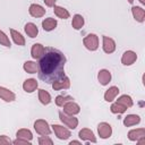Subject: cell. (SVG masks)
<instances>
[{
	"label": "cell",
	"mask_w": 145,
	"mask_h": 145,
	"mask_svg": "<svg viewBox=\"0 0 145 145\" xmlns=\"http://www.w3.org/2000/svg\"><path fill=\"white\" fill-rule=\"evenodd\" d=\"M52 8H53L54 15H56L58 18L67 19V18L70 17V14H69V11H68L66 8H63V7H61V6H57V5H54Z\"/></svg>",
	"instance_id": "21"
},
{
	"label": "cell",
	"mask_w": 145,
	"mask_h": 145,
	"mask_svg": "<svg viewBox=\"0 0 145 145\" xmlns=\"http://www.w3.org/2000/svg\"><path fill=\"white\" fill-rule=\"evenodd\" d=\"M12 143V140L6 136V135H0V145H10Z\"/></svg>",
	"instance_id": "34"
},
{
	"label": "cell",
	"mask_w": 145,
	"mask_h": 145,
	"mask_svg": "<svg viewBox=\"0 0 145 145\" xmlns=\"http://www.w3.org/2000/svg\"><path fill=\"white\" fill-rule=\"evenodd\" d=\"M12 144H15V145H31V140H26V139H22V138H16L15 140H12Z\"/></svg>",
	"instance_id": "35"
},
{
	"label": "cell",
	"mask_w": 145,
	"mask_h": 145,
	"mask_svg": "<svg viewBox=\"0 0 145 145\" xmlns=\"http://www.w3.org/2000/svg\"><path fill=\"white\" fill-rule=\"evenodd\" d=\"M28 12L32 17H35V18H40V17H43L45 15V9L37 5V3H32L29 6V9H28Z\"/></svg>",
	"instance_id": "12"
},
{
	"label": "cell",
	"mask_w": 145,
	"mask_h": 145,
	"mask_svg": "<svg viewBox=\"0 0 145 145\" xmlns=\"http://www.w3.org/2000/svg\"><path fill=\"white\" fill-rule=\"evenodd\" d=\"M78 137L82 139V140H84V142H86V143H96V137H95V135H94V133L91 130V129H88V128H83V129H80L79 130V133H78Z\"/></svg>",
	"instance_id": "10"
},
{
	"label": "cell",
	"mask_w": 145,
	"mask_h": 145,
	"mask_svg": "<svg viewBox=\"0 0 145 145\" xmlns=\"http://www.w3.org/2000/svg\"><path fill=\"white\" fill-rule=\"evenodd\" d=\"M84 24H85V19H84V17L82 15H79V14L74 15L72 20H71V26H72L74 29H76V31L80 29L84 26Z\"/></svg>",
	"instance_id": "25"
},
{
	"label": "cell",
	"mask_w": 145,
	"mask_h": 145,
	"mask_svg": "<svg viewBox=\"0 0 145 145\" xmlns=\"http://www.w3.org/2000/svg\"><path fill=\"white\" fill-rule=\"evenodd\" d=\"M62 108H63V112L67 114H70V116H76L80 112V106L76 102H74V100L65 103Z\"/></svg>",
	"instance_id": "9"
},
{
	"label": "cell",
	"mask_w": 145,
	"mask_h": 145,
	"mask_svg": "<svg viewBox=\"0 0 145 145\" xmlns=\"http://www.w3.org/2000/svg\"><path fill=\"white\" fill-rule=\"evenodd\" d=\"M127 1H128V2H129V3H130V5H133V3H134V1H135V0H127Z\"/></svg>",
	"instance_id": "39"
},
{
	"label": "cell",
	"mask_w": 145,
	"mask_h": 145,
	"mask_svg": "<svg viewBox=\"0 0 145 145\" xmlns=\"http://www.w3.org/2000/svg\"><path fill=\"white\" fill-rule=\"evenodd\" d=\"M111 78H112V75H111L110 70H108V69H101L97 74V80L100 82V84L102 86L108 85L111 82Z\"/></svg>",
	"instance_id": "13"
},
{
	"label": "cell",
	"mask_w": 145,
	"mask_h": 145,
	"mask_svg": "<svg viewBox=\"0 0 145 145\" xmlns=\"http://www.w3.org/2000/svg\"><path fill=\"white\" fill-rule=\"evenodd\" d=\"M72 100H74V97L70 96V95H58V96L56 97L54 102H56V105H57V106L62 108L65 103H67L68 101H72Z\"/></svg>",
	"instance_id": "31"
},
{
	"label": "cell",
	"mask_w": 145,
	"mask_h": 145,
	"mask_svg": "<svg viewBox=\"0 0 145 145\" xmlns=\"http://www.w3.org/2000/svg\"><path fill=\"white\" fill-rule=\"evenodd\" d=\"M10 36H11L12 41L15 42V44L20 45V46L25 45V37H24L18 31H16V29H14V28H10Z\"/></svg>",
	"instance_id": "24"
},
{
	"label": "cell",
	"mask_w": 145,
	"mask_h": 145,
	"mask_svg": "<svg viewBox=\"0 0 145 145\" xmlns=\"http://www.w3.org/2000/svg\"><path fill=\"white\" fill-rule=\"evenodd\" d=\"M39 144L40 145H52L53 142L49 137V135H42L41 137H39Z\"/></svg>",
	"instance_id": "33"
},
{
	"label": "cell",
	"mask_w": 145,
	"mask_h": 145,
	"mask_svg": "<svg viewBox=\"0 0 145 145\" xmlns=\"http://www.w3.org/2000/svg\"><path fill=\"white\" fill-rule=\"evenodd\" d=\"M58 25V22L57 19L52 18V17H49V18H45L43 22H42V27L45 32H51L53 31Z\"/></svg>",
	"instance_id": "22"
},
{
	"label": "cell",
	"mask_w": 145,
	"mask_h": 145,
	"mask_svg": "<svg viewBox=\"0 0 145 145\" xmlns=\"http://www.w3.org/2000/svg\"><path fill=\"white\" fill-rule=\"evenodd\" d=\"M37 86H39V83L34 78H28L23 83V89L26 93H33L34 91H36Z\"/></svg>",
	"instance_id": "18"
},
{
	"label": "cell",
	"mask_w": 145,
	"mask_h": 145,
	"mask_svg": "<svg viewBox=\"0 0 145 145\" xmlns=\"http://www.w3.org/2000/svg\"><path fill=\"white\" fill-rule=\"evenodd\" d=\"M138 1H139L142 5H145V0H138Z\"/></svg>",
	"instance_id": "38"
},
{
	"label": "cell",
	"mask_w": 145,
	"mask_h": 145,
	"mask_svg": "<svg viewBox=\"0 0 145 145\" xmlns=\"http://www.w3.org/2000/svg\"><path fill=\"white\" fill-rule=\"evenodd\" d=\"M142 137H145V128H136L128 131V138L131 142H137Z\"/></svg>",
	"instance_id": "17"
},
{
	"label": "cell",
	"mask_w": 145,
	"mask_h": 145,
	"mask_svg": "<svg viewBox=\"0 0 145 145\" xmlns=\"http://www.w3.org/2000/svg\"><path fill=\"white\" fill-rule=\"evenodd\" d=\"M51 127H52V131L54 133V135L61 140H66L71 136V133H70L69 128H67V127H63L60 125H52Z\"/></svg>",
	"instance_id": "5"
},
{
	"label": "cell",
	"mask_w": 145,
	"mask_h": 145,
	"mask_svg": "<svg viewBox=\"0 0 145 145\" xmlns=\"http://www.w3.org/2000/svg\"><path fill=\"white\" fill-rule=\"evenodd\" d=\"M116 102H118V103L122 104V105H123V106H126L127 109H128V108H131V106H133V104H134L131 96H130V95H127V94H123V95L119 96V97H118V100H117Z\"/></svg>",
	"instance_id": "29"
},
{
	"label": "cell",
	"mask_w": 145,
	"mask_h": 145,
	"mask_svg": "<svg viewBox=\"0 0 145 145\" xmlns=\"http://www.w3.org/2000/svg\"><path fill=\"white\" fill-rule=\"evenodd\" d=\"M39 100H40V102H41L43 105H48V104H50L51 101H52L50 93H49L48 91H45V89H42V88L39 89Z\"/></svg>",
	"instance_id": "26"
},
{
	"label": "cell",
	"mask_w": 145,
	"mask_h": 145,
	"mask_svg": "<svg viewBox=\"0 0 145 145\" xmlns=\"http://www.w3.org/2000/svg\"><path fill=\"white\" fill-rule=\"evenodd\" d=\"M66 62L67 58L60 50L46 46L37 62L39 78L46 84H52L54 80L65 76Z\"/></svg>",
	"instance_id": "1"
},
{
	"label": "cell",
	"mask_w": 145,
	"mask_h": 145,
	"mask_svg": "<svg viewBox=\"0 0 145 145\" xmlns=\"http://www.w3.org/2000/svg\"><path fill=\"white\" fill-rule=\"evenodd\" d=\"M0 99L3 100L5 102H14L16 100V94L9 88L0 86Z\"/></svg>",
	"instance_id": "14"
},
{
	"label": "cell",
	"mask_w": 145,
	"mask_h": 145,
	"mask_svg": "<svg viewBox=\"0 0 145 145\" xmlns=\"http://www.w3.org/2000/svg\"><path fill=\"white\" fill-rule=\"evenodd\" d=\"M44 50H45V48L41 43H34L33 46H32V49H31V56H32V58L34 60H39L43 56Z\"/></svg>",
	"instance_id": "16"
},
{
	"label": "cell",
	"mask_w": 145,
	"mask_h": 145,
	"mask_svg": "<svg viewBox=\"0 0 145 145\" xmlns=\"http://www.w3.org/2000/svg\"><path fill=\"white\" fill-rule=\"evenodd\" d=\"M126 110H127V108L123 106L122 104L118 103V102L112 103L111 106H110V111H111L112 113H114V114H121V113H125Z\"/></svg>",
	"instance_id": "30"
},
{
	"label": "cell",
	"mask_w": 145,
	"mask_h": 145,
	"mask_svg": "<svg viewBox=\"0 0 145 145\" xmlns=\"http://www.w3.org/2000/svg\"><path fill=\"white\" fill-rule=\"evenodd\" d=\"M24 29H25V33L27 34V36H29L32 39L36 37L37 34H39V28H37V26L34 23H27V24H25Z\"/></svg>",
	"instance_id": "23"
},
{
	"label": "cell",
	"mask_w": 145,
	"mask_h": 145,
	"mask_svg": "<svg viewBox=\"0 0 145 145\" xmlns=\"http://www.w3.org/2000/svg\"><path fill=\"white\" fill-rule=\"evenodd\" d=\"M97 133L101 138L106 139L112 135V127L108 122H100L97 125Z\"/></svg>",
	"instance_id": "8"
},
{
	"label": "cell",
	"mask_w": 145,
	"mask_h": 145,
	"mask_svg": "<svg viewBox=\"0 0 145 145\" xmlns=\"http://www.w3.org/2000/svg\"><path fill=\"white\" fill-rule=\"evenodd\" d=\"M0 45H3L6 48H10L11 46V43H10V40L9 37L7 36V34L0 29Z\"/></svg>",
	"instance_id": "32"
},
{
	"label": "cell",
	"mask_w": 145,
	"mask_h": 145,
	"mask_svg": "<svg viewBox=\"0 0 145 145\" xmlns=\"http://www.w3.org/2000/svg\"><path fill=\"white\" fill-rule=\"evenodd\" d=\"M83 44L88 51H96L99 49V36L89 33L83 39Z\"/></svg>",
	"instance_id": "2"
},
{
	"label": "cell",
	"mask_w": 145,
	"mask_h": 145,
	"mask_svg": "<svg viewBox=\"0 0 145 145\" xmlns=\"http://www.w3.org/2000/svg\"><path fill=\"white\" fill-rule=\"evenodd\" d=\"M131 14H133V17H134V19L136 22L143 23L145 20V10L142 7L133 6L131 7Z\"/></svg>",
	"instance_id": "15"
},
{
	"label": "cell",
	"mask_w": 145,
	"mask_h": 145,
	"mask_svg": "<svg viewBox=\"0 0 145 145\" xmlns=\"http://www.w3.org/2000/svg\"><path fill=\"white\" fill-rule=\"evenodd\" d=\"M34 129L39 135H50L51 134V128L48 123L46 120L44 119H37L34 122Z\"/></svg>",
	"instance_id": "4"
},
{
	"label": "cell",
	"mask_w": 145,
	"mask_h": 145,
	"mask_svg": "<svg viewBox=\"0 0 145 145\" xmlns=\"http://www.w3.org/2000/svg\"><path fill=\"white\" fill-rule=\"evenodd\" d=\"M136 60H137V54H136V52H134L131 50L125 51L121 57V63L123 66H131Z\"/></svg>",
	"instance_id": "11"
},
{
	"label": "cell",
	"mask_w": 145,
	"mask_h": 145,
	"mask_svg": "<svg viewBox=\"0 0 145 145\" xmlns=\"http://www.w3.org/2000/svg\"><path fill=\"white\" fill-rule=\"evenodd\" d=\"M23 69L28 74H36L37 72V63L35 61H25L23 65Z\"/></svg>",
	"instance_id": "28"
},
{
	"label": "cell",
	"mask_w": 145,
	"mask_h": 145,
	"mask_svg": "<svg viewBox=\"0 0 145 145\" xmlns=\"http://www.w3.org/2000/svg\"><path fill=\"white\" fill-rule=\"evenodd\" d=\"M16 137L17 138H22V139H26V140H32L33 139V134H32V131L29 129L22 128V129L17 130Z\"/></svg>",
	"instance_id": "27"
},
{
	"label": "cell",
	"mask_w": 145,
	"mask_h": 145,
	"mask_svg": "<svg viewBox=\"0 0 145 145\" xmlns=\"http://www.w3.org/2000/svg\"><path fill=\"white\" fill-rule=\"evenodd\" d=\"M139 122H140V117L138 114H127L123 118V126H126V127L136 126Z\"/></svg>",
	"instance_id": "20"
},
{
	"label": "cell",
	"mask_w": 145,
	"mask_h": 145,
	"mask_svg": "<svg viewBox=\"0 0 145 145\" xmlns=\"http://www.w3.org/2000/svg\"><path fill=\"white\" fill-rule=\"evenodd\" d=\"M118 94H119V88L117 86H111V87H109L105 91V93H104V100L106 102H112V101L116 100V97L118 96Z\"/></svg>",
	"instance_id": "19"
},
{
	"label": "cell",
	"mask_w": 145,
	"mask_h": 145,
	"mask_svg": "<svg viewBox=\"0 0 145 145\" xmlns=\"http://www.w3.org/2000/svg\"><path fill=\"white\" fill-rule=\"evenodd\" d=\"M59 119L69 129H76L78 126V119L75 116H70V114L65 113L63 111L59 112Z\"/></svg>",
	"instance_id": "3"
},
{
	"label": "cell",
	"mask_w": 145,
	"mask_h": 145,
	"mask_svg": "<svg viewBox=\"0 0 145 145\" xmlns=\"http://www.w3.org/2000/svg\"><path fill=\"white\" fill-rule=\"evenodd\" d=\"M72 144H82L79 140H71L70 143H69V145H72Z\"/></svg>",
	"instance_id": "37"
},
{
	"label": "cell",
	"mask_w": 145,
	"mask_h": 145,
	"mask_svg": "<svg viewBox=\"0 0 145 145\" xmlns=\"http://www.w3.org/2000/svg\"><path fill=\"white\" fill-rule=\"evenodd\" d=\"M43 1H44L45 6H48V7H53L56 5V0H43Z\"/></svg>",
	"instance_id": "36"
},
{
	"label": "cell",
	"mask_w": 145,
	"mask_h": 145,
	"mask_svg": "<svg viewBox=\"0 0 145 145\" xmlns=\"http://www.w3.org/2000/svg\"><path fill=\"white\" fill-rule=\"evenodd\" d=\"M52 88L54 91H61V89H68L70 87V79L69 77H67L66 75L57 80H54L52 84H51Z\"/></svg>",
	"instance_id": "6"
},
{
	"label": "cell",
	"mask_w": 145,
	"mask_h": 145,
	"mask_svg": "<svg viewBox=\"0 0 145 145\" xmlns=\"http://www.w3.org/2000/svg\"><path fill=\"white\" fill-rule=\"evenodd\" d=\"M102 49L108 54L113 53L116 51V42H114V40L109 37V36L103 35L102 36Z\"/></svg>",
	"instance_id": "7"
}]
</instances>
